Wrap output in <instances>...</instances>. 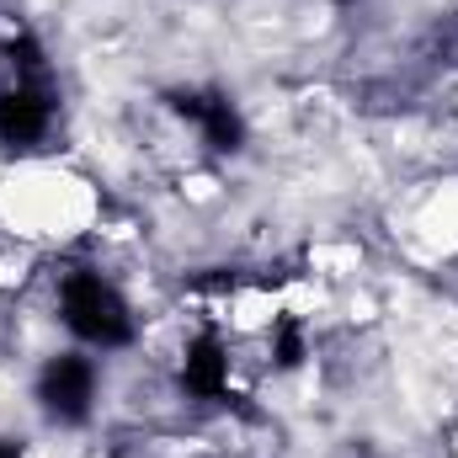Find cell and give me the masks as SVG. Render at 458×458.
I'll return each mask as SVG.
<instances>
[{
  "label": "cell",
  "instance_id": "obj_1",
  "mask_svg": "<svg viewBox=\"0 0 458 458\" xmlns=\"http://www.w3.org/2000/svg\"><path fill=\"white\" fill-rule=\"evenodd\" d=\"M59 320L91 346H128L133 342V310L117 293L107 272L75 267L59 277Z\"/></svg>",
  "mask_w": 458,
  "mask_h": 458
},
{
  "label": "cell",
  "instance_id": "obj_2",
  "mask_svg": "<svg viewBox=\"0 0 458 458\" xmlns=\"http://www.w3.org/2000/svg\"><path fill=\"white\" fill-rule=\"evenodd\" d=\"M97 362L91 357H81V352H59V357H48L43 362V373H38V405L59 421V427H75V421H86L91 411H97Z\"/></svg>",
  "mask_w": 458,
  "mask_h": 458
},
{
  "label": "cell",
  "instance_id": "obj_3",
  "mask_svg": "<svg viewBox=\"0 0 458 458\" xmlns=\"http://www.w3.org/2000/svg\"><path fill=\"white\" fill-rule=\"evenodd\" d=\"M0 458H11V454H5V448H0Z\"/></svg>",
  "mask_w": 458,
  "mask_h": 458
}]
</instances>
